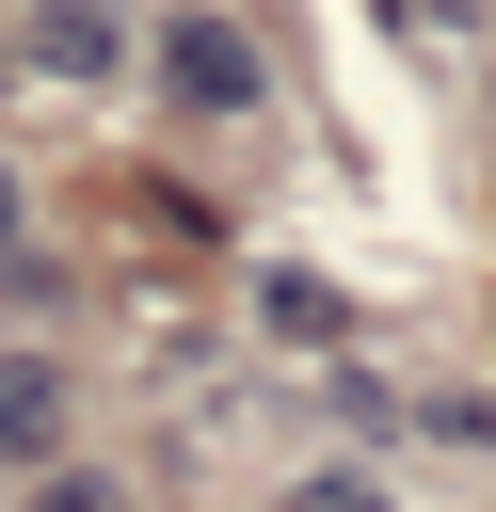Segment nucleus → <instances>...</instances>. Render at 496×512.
<instances>
[{
  "mask_svg": "<svg viewBox=\"0 0 496 512\" xmlns=\"http://www.w3.org/2000/svg\"><path fill=\"white\" fill-rule=\"evenodd\" d=\"M160 96H176V112H256V96H272V64H256V32H240V16L176 0V16H160Z\"/></svg>",
  "mask_w": 496,
  "mask_h": 512,
  "instance_id": "1",
  "label": "nucleus"
},
{
  "mask_svg": "<svg viewBox=\"0 0 496 512\" xmlns=\"http://www.w3.org/2000/svg\"><path fill=\"white\" fill-rule=\"evenodd\" d=\"M0 448H16V464L64 448V368H48V352H0Z\"/></svg>",
  "mask_w": 496,
  "mask_h": 512,
  "instance_id": "2",
  "label": "nucleus"
},
{
  "mask_svg": "<svg viewBox=\"0 0 496 512\" xmlns=\"http://www.w3.org/2000/svg\"><path fill=\"white\" fill-rule=\"evenodd\" d=\"M32 64H64V80H112V64H128V32H112L96 0H48V16H32Z\"/></svg>",
  "mask_w": 496,
  "mask_h": 512,
  "instance_id": "3",
  "label": "nucleus"
},
{
  "mask_svg": "<svg viewBox=\"0 0 496 512\" xmlns=\"http://www.w3.org/2000/svg\"><path fill=\"white\" fill-rule=\"evenodd\" d=\"M304 512H384V480H304Z\"/></svg>",
  "mask_w": 496,
  "mask_h": 512,
  "instance_id": "4",
  "label": "nucleus"
},
{
  "mask_svg": "<svg viewBox=\"0 0 496 512\" xmlns=\"http://www.w3.org/2000/svg\"><path fill=\"white\" fill-rule=\"evenodd\" d=\"M48 512H128V496L112 480H48Z\"/></svg>",
  "mask_w": 496,
  "mask_h": 512,
  "instance_id": "5",
  "label": "nucleus"
},
{
  "mask_svg": "<svg viewBox=\"0 0 496 512\" xmlns=\"http://www.w3.org/2000/svg\"><path fill=\"white\" fill-rule=\"evenodd\" d=\"M0 256H16V176H0Z\"/></svg>",
  "mask_w": 496,
  "mask_h": 512,
  "instance_id": "6",
  "label": "nucleus"
},
{
  "mask_svg": "<svg viewBox=\"0 0 496 512\" xmlns=\"http://www.w3.org/2000/svg\"><path fill=\"white\" fill-rule=\"evenodd\" d=\"M448 16H464V0H448Z\"/></svg>",
  "mask_w": 496,
  "mask_h": 512,
  "instance_id": "7",
  "label": "nucleus"
}]
</instances>
